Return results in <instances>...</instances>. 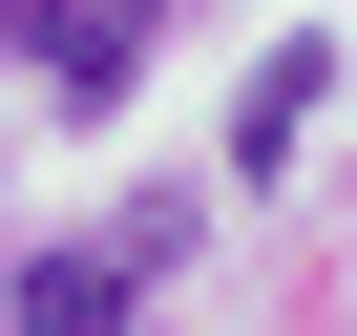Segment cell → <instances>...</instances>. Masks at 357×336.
I'll return each mask as SVG.
<instances>
[{"mask_svg":"<svg viewBox=\"0 0 357 336\" xmlns=\"http://www.w3.org/2000/svg\"><path fill=\"white\" fill-rule=\"evenodd\" d=\"M168 252H190V211H168V190H147V211H105V231H63V252H22V336H126Z\"/></svg>","mask_w":357,"mask_h":336,"instance_id":"6da1fadb","label":"cell"},{"mask_svg":"<svg viewBox=\"0 0 357 336\" xmlns=\"http://www.w3.org/2000/svg\"><path fill=\"white\" fill-rule=\"evenodd\" d=\"M315 84H336L315 43H273V63H252V105H231V168H252V190L294 168V126H315Z\"/></svg>","mask_w":357,"mask_h":336,"instance_id":"7a4b0ae2","label":"cell"}]
</instances>
